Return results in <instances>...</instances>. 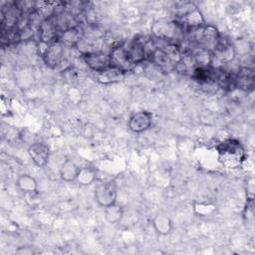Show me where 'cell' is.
I'll return each mask as SVG.
<instances>
[{"label":"cell","mask_w":255,"mask_h":255,"mask_svg":"<svg viewBox=\"0 0 255 255\" xmlns=\"http://www.w3.org/2000/svg\"><path fill=\"white\" fill-rule=\"evenodd\" d=\"M218 161L226 168L240 167L246 159L245 148L236 138H226L216 145Z\"/></svg>","instance_id":"obj_1"},{"label":"cell","mask_w":255,"mask_h":255,"mask_svg":"<svg viewBox=\"0 0 255 255\" xmlns=\"http://www.w3.org/2000/svg\"><path fill=\"white\" fill-rule=\"evenodd\" d=\"M178 11V21L183 27L187 29H197L205 25L204 17L201 11L191 2L180 3V6L176 8Z\"/></svg>","instance_id":"obj_2"},{"label":"cell","mask_w":255,"mask_h":255,"mask_svg":"<svg viewBox=\"0 0 255 255\" xmlns=\"http://www.w3.org/2000/svg\"><path fill=\"white\" fill-rule=\"evenodd\" d=\"M184 27L178 21H158L151 27V32L157 39L174 42L183 34Z\"/></svg>","instance_id":"obj_3"},{"label":"cell","mask_w":255,"mask_h":255,"mask_svg":"<svg viewBox=\"0 0 255 255\" xmlns=\"http://www.w3.org/2000/svg\"><path fill=\"white\" fill-rule=\"evenodd\" d=\"M65 45L61 40L57 39L49 43L41 54V57L47 67L50 69H56L64 61Z\"/></svg>","instance_id":"obj_4"},{"label":"cell","mask_w":255,"mask_h":255,"mask_svg":"<svg viewBox=\"0 0 255 255\" xmlns=\"http://www.w3.org/2000/svg\"><path fill=\"white\" fill-rule=\"evenodd\" d=\"M117 197L118 189L114 182L99 183L95 188L94 198L96 202L104 208L117 202Z\"/></svg>","instance_id":"obj_5"},{"label":"cell","mask_w":255,"mask_h":255,"mask_svg":"<svg viewBox=\"0 0 255 255\" xmlns=\"http://www.w3.org/2000/svg\"><path fill=\"white\" fill-rule=\"evenodd\" d=\"M37 32H38L40 42L49 44L57 40L60 35V30L58 27L56 14L53 13L48 17H46L43 20V22L40 24Z\"/></svg>","instance_id":"obj_6"},{"label":"cell","mask_w":255,"mask_h":255,"mask_svg":"<svg viewBox=\"0 0 255 255\" xmlns=\"http://www.w3.org/2000/svg\"><path fill=\"white\" fill-rule=\"evenodd\" d=\"M123 46L127 52L129 61L133 66L142 63L147 57L146 43L141 40H130L128 42L124 43Z\"/></svg>","instance_id":"obj_7"},{"label":"cell","mask_w":255,"mask_h":255,"mask_svg":"<svg viewBox=\"0 0 255 255\" xmlns=\"http://www.w3.org/2000/svg\"><path fill=\"white\" fill-rule=\"evenodd\" d=\"M109 56H110L111 67L118 68V69L124 71L125 73L129 72L134 67L131 64V62L129 61L123 44L112 48V50L109 53Z\"/></svg>","instance_id":"obj_8"},{"label":"cell","mask_w":255,"mask_h":255,"mask_svg":"<svg viewBox=\"0 0 255 255\" xmlns=\"http://www.w3.org/2000/svg\"><path fill=\"white\" fill-rule=\"evenodd\" d=\"M234 87L245 92L251 93L255 87V75L253 69L241 67L234 75Z\"/></svg>","instance_id":"obj_9"},{"label":"cell","mask_w":255,"mask_h":255,"mask_svg":"<svg viewBox=\"0 0 255 255\" xmlns=\"http://www.w3.org/2000/svg\"><path fill=\"white\" fill-rule=\"evenodd\" d=\"M83 59L87 66L97 73H100L111 66L109 53L87 52L83 54Z\"/></svg>","instance_id":"obj_10"},{"label":"cell","mask_w":255,"mask_h":255,"mask_svg":"<svg viewBox=\"0 0 255 255\" xmlns=\"http://www.w3.org/2000/svg\"><path fill=\"white\" fill-rule=\"evenodd\" d=\"M211 52L213 55V61H218L220 64L231 62L236 55L234 46L227 40H223L222 37H220L218 43Z\"/></svg>","instance_id":"obj_11"},{"label":"cell","mask_w":255,"mask_h":255,"mask_svg":"<svg viewBox=\"0 0 255 255\" xmlns=\"http://www.w3.org/2000/svg\"><path fill=\"white\" fill-rule=\"evenodd\" d=\"M28 154L35 165L38 167H44L50 158V148L45 142L37 141L28 147Z\"/></svg>","instance_id":"obj_12"},{"label":"cell","mask_w":255,"mask_h":255,"mask_svg":"<svg viewBox=\"0 0 255 255\" xmlns=\"http://www.w3.org/2000/svg\"><path fill=\"white\" fill-rule=\"evenodd\" d=\"M152 123V115L147 111H140L131 115L128 120V128L135 133L148 129Z\"/></svg>","instance_id":"obj_13"},{"label":"cell","mask_w":255,"mask_h":255,"mask_svg":"<svg viewBox=\"0 0 255 255\" xmlns=\"http://www.w3.org/2000/svg\"><path fill=\"white\" fill-rule=\"evenodd\" d=\"M146 59L160 69L175 68V65L172 63V61L161 47H154L150 52H148Z\"/></svg>","instance_id":"obj_14"},{"label":"cell","mask_w":255,"mask_h":255,"mask_svg":"<svg viewBox=\"0 0 255 255\" xmlns=\"http://www.w3.org/2000/svg\"><path fill=\"white\" fill-rule=\"evenodd\" d=\"M125 76H126V73L124 71L110 66L106 70L98 73L97 81L103 85H110V84L122 82Z\"/></svg>","instance_id":"obj_15"},{"label":"cell","mask_w":255,"mask_h":255,"mask_svg":"<svg viewBox=\"0 0 255 255\" xmlns=\"http://www.w3.org/2000/svg\"><path fill=\"white\" fill-rule=\"evenodd\" d=\"M189 54L196 67H210L214 63L212 52L208 49L198 46L196 49L190 51Z\"/></svg>","instance_id":"obj_16"},{"label":"cell","mask_w":255,"mask_h":255,"mask_svg":"<svg viewBox=\"0 0 255 255\" xmlns=\"http://www.w3.org/2000/svg\"><path fill=\"white\" fill-rule=\"evenodd\" d=\"M152 225L154 230L159 235H167L172 230V221L170 217L162 212L157 213L152 220Z\"/></svg>","instance_id":"obj_17"},{"label":"cell","mask_w":255,"mask_h":255,"mask_svg":"<svg viewBox=\"0 0 255 255\" xmlns=\"http://www.w3.org/2000/svg\"><path fill=\"white\" fill-rule=\"evenodd\" d=\"M58 39L61 40L65 46L75 47L78 45V43L82 39V31L80 30L79 26L77 25V26H74L72 28H69V29L61 32Z\"/></svg>","instance_id":"obj_18"},{"label":"cell","mask_w":255,"mask_h":255,"mask_svg":"<svg viewBox=\"0 0 255 255\" xmlns=\"http://www.w3.org/2000/svg\"><path fill=\"white\" fill-rule=\"evenodd\" d=\"M80 168L81 167H79L73 160L66 159L60 167V177L67 182L74 181L77 178Z\"/></svg>","instance_id":"obj_19"},{"label":"cell","mask_w":255,"mask_h":255,"mask_svg":"<svg viewBox=\"0 0 255 255\" xmlns=\"http://www.w3.org/2000/svg\"><path fill=\"white\" fill-rule=\"evenodd\" d=\"M17 187L24 193H34L37 191L38 183L35 177L30 174H21L16 180Z\"/></svg>","instance_id":"obj_20"},{"label":"cell","mask_w":255,"mask_h":255,"mask_svg":"<svg viewBox=\"0 0 255 255\" xmlns=\"http://www.w3.org/2000/svg\"><path fill=\"white\" fill-rule=\"evenodd\" d=\"M124 216V208L121 204L115 202L105 207V218L111 224L119 223Z\"/></svg>","instance_id":"obj_21"},{"label":"cell","mask_w":255,"mask_h":255,"mask_svg":"<svg viewBox=\"0 0 255 255\" xmlns=\"http://www.w3.org/2000/svg\"><path fill=\"white\" fill-rule=\"evenodd\" d=\"M97 179V170L92 166L81 167L77 175L76 181L83 186L91 185Z\"/></svg>","instance_id":"obj_22"},{"label":"cell","mask_w":255,"mask_h":255,"mask_svg":"<svg viewBox=\"0 0 255 255\" xmlns=\"http://www.w3.org/2000/svg\"><path fill=\"white\" fill-rule=\"evenodd\" d=\"M162 50L166 53V55L169 57V59L172 61L174 65L178 64L182 57H183V52L178 44L175 42H168L166 45L161 47Z\"/></svg>","instance_id":"obj_23"},{"label":"cell","mask_w":255,"mask_h":255,"mask_svg":"<svg viewBox=\"0 0 255 255\" xmlns=\"http://www.w3.org/2000/svg\"><path fill=\"white\" fill-rule=\"evenodd\" d=\"M217 206L212 202H195L193 204V210L198 216H210L215 213Z\"/></svg>","instance_id":"obj_24"},{"label":"cell","mask_w":255,"mask_h":255,"mask_svg":"<svg viewBox=\"0 0 255 255\" xmlns=\"http://www.w3.org/2000/svg\"><path fill=\"white\" fill-rule=\"evenodd\" d=\"M17 254H32L33 253V250L29 247H20L17 251H16Z\"/></svg>","instance_id":"obj_25"}]
</instances>
